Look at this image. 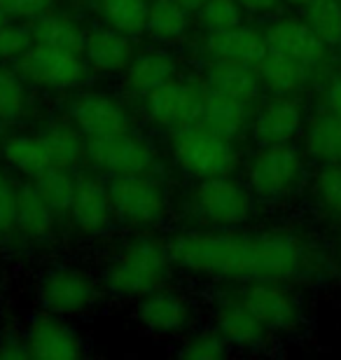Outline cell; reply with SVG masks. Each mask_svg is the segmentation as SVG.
<instances>
[{
    "mask_svg": "<svg viewBox=\"0 0 341 360\" xmlns=\"http://www.w3.org/2000/svg\"><path fill=\"white\" fill-rule=\"evenodd\" d=\"M178 75V63L171 54L166 52H143L136 54L131 63L124 70V87L138 94V96H145V94L155 91L157 87H162L169 80Z\"/></svg>",
    "mask_w": 341,
    "mask_h": 360,
    "instance_id": "cell-24",
    "label": "cell"
},
{
    "mask_svg": "<svg viewBox=\"0 0 341 360\" xmlns=\"http://www.w3.org/2000/svg\"><path fill=\"white\" fill-rule=\"evenodd\" d=\"M285 3L295 5V7H309L311 3H316V0H285Z\"/></svg>",
    "mask_w": 341,
    "mask_h": 360,
    "instance_id": "cell-45",
    "label": "cell"
},
{
    "mask_svg": "<svg viewBox=\"0 0 341 360\" xmlns=\"http://www.w3.org/2000/svg\"><path fill=\"white\" fill-rule=\"evenodd\" d=\"M33 185L38 187L42 199L54 208L56 213H68L72 194H75V178L70 176V171L52 169L40 178L33 180Z\"/></svg>",
    "mask_w": 341,
    "mask_h": 360,
    "instance_id": "cell-34",
    "label": "cell"
},
{
    "mask_svg": "<svg viewBox=\"0 0 341 360\" xmlns=\"http://www.w3.org/2000/svg\"><path fill=\"white\" fill-rule=\"evenodd\" d=\"M304 127V110L300 101L278 96L264 103L252 120V134L262 146L271 143H290Z\"/></svg>",
    "mask_w": 341,
    "mask_h": 360,
    "instance_id": "cell-18",
    "label": "cell"
},
{
    "mask_svg": "<svg viewBox=\"0 0 341 360\" xmlns=\"http://www.w3.org/2000/svg\"><path fill=\"white\" fill-rule=\"evenodd\" d=\"M190 208L199 225L208 229L241 227L252 218V190L227 176L201 178L190 192Z\"/></svg>",
    "mask_w": 341,
    "mask_h": 360,
    "instance_id": "cell-4",
    "label": "cell"
},
{
    "mask_svg": "<svg viewBox=\"0 0 341 360\" xmlns=\"http://www.w3.org/2000/svg\"><path fill=\"white\" fill-rule=\"evenodd\" d=\"M248 185L259 199H283L300 187L304 160L290 143H271L257 150L248 162Z\"/></svg>",
    "mask_w": 341,
    "mask_h": 360,
    "instance_id": "cell-6",
    "label": "cell"
},
{
    "mask_svg": "<svg viewBox=\"0 0 341 360\" xmlns=\"http://www.w3.org/2000/svg\"><path fill=\"white\" fill-rule=\"evenodd\" d=\"M0 21H3V12H0Z\"/></svg>",
    "mask_w": 341,
    "mask_h": 360,
    "instance_id": "cell-46",
    "label": "cell"
},
{
    "mask_svg": "<svg viewBox=\"0 0 341 360\" xmlns=\"http://www.w3.org/2000/svg\"><path fill=\"white\" fill-rule=\"evenodd\" d=\"M136 321L152 335L173 337L190 328L192 304L185 292L162 285L138 300Z\"/></svg>",
    "mask_w": 341,
    "mask_h": 360,
    "instance_id": "cell-13",
    "label": "cell"
},
{
    "mask_svg": "<svg viewBox=\"0 0 341 360\" xmlns=\"http://www.w3.org/2000/svg\"><path fill=\"white\" fill-rule=\"evenodd\" d=\"M243 302L257 319L264 323L271 333H290L300 326L302 307L297 295L278 281H259V283H248L238 292Z\"/></svg>",
    "mask_w": 341,
    "mask_h": 360,
    "instance_id": "cell-14",
    "label": "cell"
},
{
    "mask_svg": "<svg viewBox=\"0 0 341 360\" xmlns=\"http://www.w3.org/2000/svg\"><path fill=\"white\" fill-rule=\"evenodd\" d=\"M171 157L180 171L192 178L227 176L236 169L238 150L234 139L213 131L201 122L178 129L171 139Z\"/></svg>",
    "mask_w": 341,
    "mask_h": 360,
    "instance_id": "cell-3",
    "label": "cell"
},
{
    "mask_svg": "<svg viewBox=\"0 0 341 360\" xmlns=\"http://www.w3.org/2000/svg\"><path fill=\"white\" fill-rule=\"evenodd\" d=\"M199 122L213 131L227 136V139H238L250 124V108L241 98L208 94Z\"/></svg>",
    "mask_w": 341,
    "mask_h": 360,
    "instance_id": "cell-26",
    "label": "cell"
},
{
    "mask_svg": "<svg viewBox=\"0 0 341 360\" xmlns=\"http://www.w3.org/2000/svg\"><path fill=\"white\" fill-rule=\"evenodd\" d=\"M213 328L224 337V342L241 351H259L269 342L271 330L257 319V314L245 304L241 295L224 297L215 304Z\"/></svg>",
    "mask_w": 341,
    "mask_h": 360,
    "instance_id": "cell-15",
    "label": "cell"
},
{
    "mask_svg": "<svg viewBox=\"0 0 341 360\" xmlns=\"http://www.w3.org/2000/svg\"><path fill=\"white\" fill-rule=\"evenodd\" d=\"M86 68L89 63L82 52L54 47L38 40L19 59V73L24 75V80L49 91H68L79 87L86 77Z\"/></svg>",
    "mask_w": 341,
    "mask_h": 360,
    "instance_id": "cell-7",
    "label": "cell"
},
{
    "mask_svg": "<svg viewBox=\"0 0 341 360\" xmlns=\"http://www.w3.org/2000/svg\"><path fill=\"white\" fill-rule=\"evenodd\" d=\"M26 342L31 358L40 360H75L86 354L82 335L52 311L33 316L26 328Z\"/></svg>",
    "mask_w": 341,
    "mask_h": 360,
    "instance_id": "cell-12",
    "label": "cell"
},
{
    "mask_svg": "<svg viewBox=\"0 0 341 360\" xmlns=\"http://www.w3.org/2000/svg\"><path fill=\"white\" fill-rule=\"evenodd\" d=\"M70 122L75 124L86 139H108L131 131L127 108L112 98L110 94L86 91L70 101L68 105Z\"/></svg>",
    "mask_w": 341,
    "mask_h": 360,
    "instance_id": "cell-11",
    "label": "cell"
},
{
    "mask_svg": "<svg viewBox=\"0 0 341 360\" xmlns=\"http://www.w3.org/2000/svg\"><path fill=\"white\" fill-rule=\"evenodd\" d=\"M0 358H3V360H26V358H31V349H28L26 333H17V330H3V333H0Z\"/></svg>",
    "mask_w": 341,
    "mask_h": 360,
    "instance_id": "cell-41",
    "label": "cell"
},
{
    "mask_svg": "<svg viewBox=\"0 0 341 360\" xmlns=\"http://www.w3.org/2000/svg\"><path fill=\"white\" fill-rule=\"evenodd\" d=\"M56 229V211L42 199L35 185L19 187V204H17V232L26 236L28 241L42 243L54 236Z\"/></svg>",
    "mask_w": 341,
    "mask_h": 360,
    "instance_id": "cell-23",
    "label": "cell"
},
{
    "mask_svg": "<svg viewBox=\"0 0 341 360\" xmlns=\"http://www.w3.org/2000/svg\"><path fill=\"white\" fill-rule=\"evenodd\" d=\"M266 47L302 61L304 66H318L325 56V42L318 38V33L302 19H281L271 24L264 35Z\"/></svg>",
    "mask_w": 341,
    "mask_h": 360,
    "instance_id": "cell-17",
    "label": "cell"
},
{
    "mask_svg": "<svg viewBox=\"0 0 341 360\" xmlns=\"http://www.w3.org/2000/svg\"><path fill=\"white\" fill-rule=\"evenodd\" d=\"M173 267L169 243L152 234H136L105 264L103 285L117 300H141L169 283Z\"/></svg>",
    "mask_w": 341,
    "mask_h": 360,
    "instance_id": "cell-2",
    "label": "cell"
},
{
    "mask_svg": "<svg viewBox=\"0 0 341 360\" xmlns=\"http://www.w3.org/2000/svg\"><path fill=\"white\" fill-rule=\"evenodd\" d=\"M307 153L318 162L332 164L341 160V120L335 112H321L311 117L304 134Z\"/></svg>",
    "mask_w": 341,
    "mask_h": 360,
    "instance_id": "cell-27",
    "label": "cell"
},
{
    "mask_svg": "<svg viewBox=\"0 0 341 360\" xmlns=\"http://www.w3.org/2000/svg\"><path fill=\"white\" fill-rule=\"evenodd\" d=\"M178 3L183 7H187L190 12H201V7H204L208 0H178Z\"/></svg>",
    "mask_w": 341,
    "mask_h": 360,
    "instance_id": "cell-44",
    "label": "cell"
},
{
    "mask_svg": "<svg viewBox=\"0 0 341 360\" xmlns=\"http://www.w3.org/2000/svg\"><path fill=\"white\" fill-rule=\"evenodd\" d=\"M35 35L26 26L0 21V61H19L33 47Z\"/></svg>",
    "mask_w": 341,
    "mask_h": 360,
    "instance_id": "cell-37",
    "label": "cell"
},
{
    "mask_svg": "<svg viewBox=\"0 0 341 360\" xmlns=\"http://www.w3.org/2000/svg\"><path fill=\"white\" fill-rule=\"evenodd\" d=\"M110 199L115 218L127 227L150 229L169 215V197L152 174L145 176H112Z\"/></svg>",
    "mask_w": 341,
    "mask_h": 360,
    "instance_id": "cell-5",
    "label": "cell"
},
{
    "mask_svg": "<svg viewBox=\"0 0 341 360\" xmlns=\"http://www.w3.org/2000/svg\"><path fill=\"white\" fill-rule=\"evenodd\" d=\"M49 5L52 0H0V12L14 19H38L49 12Z\"/></svg>",
    "mask_w": 341,
    "mask_h": 360,
    "instance_id": "cell-40",
    "label": "cell"
},
{
    "mask_svg": "<svg viewBox=\"0 0 341 360\" xmlns=\"http://www.w3.org/2000/svg\"><path fill=\"white\" fill-rule=\"evenodd\" d=\"M86 160L110 176H145L155 174L157 169L155 148L143 136L131 131L108 136V139H89Z\"/></svg>",
    "mask_w": 341,
    "mask_h": 360,
    "instance_id": "cell-9",
    "label": "cell"
},
{
    "mask_svg": "<svg viewBox=\"0 0 341 360\" xmlns=\"http://www.w3.org/2000/svg\"><path fill=\"white\" fill-rule=\"evenodd\" d=\"M208 91L190 80H169L155 91L145 94V112L148 120L159 129L178 131L199 122Z\"/></svg>",
    "mask_w": 341,
    "mask_h": 360,
    "instance_id": "cell-10",
    "label": "cell"
},
{
    "mask_svg": "<svg viewBox=\"0 0 341 360\" xmlns=\"http://www.w3.org/2000/svg\"><path fill=\"white\" fill-rule=\"evenodd\" d=\"M131 35L115 31L110 26H101L86 33L84 38V59L96 73H122L134 59Z\"/></svg>",
    "mask_w": 341,
    "mask_h": 360,
    "instance_id": "cell-19",
    "label": "cell"
},
{
    "mask_svg": "<svg viewBox=\"0 0 341 360\" xmlns=\"http://www.w3.org/2000/svg\"><path fill=\"white\" fill-rule=\"evenodd\" d=\"M98 283L89 271L59 264L42 274L38 295L45 311H52L63 319H77L89 314L98 302Z\"/></svg>",
    "mask_w": 341,
    "mask_h": 360,
    "instance_id": "cell-8",
    "label": "cell"
},
{
    "mask_svg": "<svg viewBox=\"0 0 341 360\" xmlns=\"http://www.w3.org/2000/svg\"><path fill=\"white\" fill-rule=\"evenodd\" d=\"M316 194L330 213L341 215V164H325L316 178Z\"/></svg>",
    "mask_w": 341,
    "mask_h": 360,
    "instance_id": "cell-38",
    "label": "cell"
},
{
    "mask_svg": "<svg viewBox=\"0 0 341 360\" xmlns=\"http://www.w3.org/2000/svg\"><path fill=\"white\" fill-rule=\"evenodd\" d=\"M243 7L238 0H208L201 7V19L210 31H220V28H231L243 24Z\"/></svg>",
    "mask_w": 341,
    "mask_h": 360,
    "instance_id": "cell-36",
    "label": "cell"
},
{
    "mask_svg": "<svg viewBox=\"0 0 341 360\" xmlns=\"http://www.w3.org/2000/svg\"><path fill=\"white\" fill-rule=\"evenodd\" d=\"M3 160L7 167L26 178H40L54 169L45 134H14L3 143Z\"/></svg>",
    "mask_w": 341,
    "mask_h": 360,
    "instance_id": "cell-21",
    "label": "cell"
},
{
    "mask_svg": "<svg viewBox=\"0 0 341 360\" xmlns=\"http://www.w3.org/2000/svg\"><path fill=\"white\" fill-rule=\"evenodd\" d=\"M96 10L105 26L134 38L145 33L150 0H96Z\"/></svg>",
    "mask_w": 341,
    "mask_h": 360,
    "instance_id": "cell-31",
    "label": "cell"
},
{
    "mask_svg": "<svg viewBox=\"0 0 341 360\" xmlns=\"http://www.w3.org/2000/svg\"><path fill=\"white\" fill-rule=\"evenodd\" d=\"M255 66H257L259 84H264L276 96H292L309 80V66H304L302 61H297L292 56L271 47H266V52Z\"/></svg>",
    "mask_w": 341,
    "mask_h": 360,
    "instance_id": "cell-22",
    "label": "cell"
},
{
    "mask_svg": "<svg viewBox=\"0 0 341 360\" xmlns=\"http://www.w3.org/2000/svg\"><path fill=\"white\" fill-rule=\"evenodd\" d=\"M238 3H241L243 10L250 14H266L278 5V0H238Z\"/></svg>",
    "mask_w": 341,
    "mask_h": 360,
    "instance_id": "cell-43",
    "label": "cell"
},
{
    "mask_svg": "<svg viewBox=\"0 0 341 360\" xmlns=\"http://www.w3.org/2000/svg\"><path fill=\"white\" fill-rule=\"evenodd\" d=\"M176 267L201 278L259 283L295 278L307 269L309 248L292 232L190 229L169 241Z\"/></svg>",
    "mask_w": 341,
    "mask_h": 360,
    "instance_id": "cell-1",
    "label": "cell"
},
{
    "mask_svg": "<svg viewBox=\"0 0 341 360\" xmlns=\"http://www.w3.org/2000/svg\"><path fill=\"white\" fill-rule=\"evenodd\" d=\"M206 91L222 96L241 98L250 103L259 94V75L250 63L238 61H215L206 75Z\"/></svg>",
    "mask_w": 341,
    "mask_h": 360,
    "instance_id": "cell-25",
    "label": "cell"
},
{
    "mask_svg": "<svg viewBox=\"0 0 341 360\" xmlns=\"http://www.w3.org/2000/svg\"><path fill=\"white\" fill-rule=\"evenodd\" d=\"M68 215L79 232L86 236L103 234L112 225L115 211L110 199V185L98 176H77Z\"/></svg>",
    "mask_w": 341,
    "mask_h": 360,
    "instance_id": "cell-16",
    "label": "cell"
},
{
    "mask_svg": "<svg viewBox=\"0 0 341 360\" xmlns=\"http://www.w3.org/2000/svg\"><path fill=\"white\" fill-rule=\"evenodd\" d=\"M28 112V89L24 75L12 68L0 66V120L3 124H14Z\"/></svg>",
    "mask_w": 341,
    "mask_h": 360,
    "instance_id": "cell-32",
    "label": "cell"
},
{
    "mask_svg": "<svg viewBox=\"0 0 341 360\" xmlns=\"http://www.w3.org/2000/svg\"><path fill=\"white\" fill-rule=\"evenodd\" d=\"M229 349L231 347L224 342V337L215 328H210L197 330L190 337H185V342L178 349V356L187 360H217L227 356Z\"/></svg>",
    "mask_w": 341,
    "mask_h": 360,
    "instance_id": "cell-35",
    "label": "cell"
},
{
    "mask_svg": "<svg viewBox=\"0 0 341 360\" xmlns=\"http://www.w3.org/2000/svg\"><path fill=\"white\" fill-rule=\"evenodd\" d=\"M325 103H328V110L341 120V75L330 82L328 91H325Z\"/></svg>",
    "mask_w": 341,
    "mask_h": 360,
    "instance_id": "cell-42",
    "label": "cell"
},
{
    "mask_svg": "<svg viewBox=\"0 0 341 360\" xmlns=\"http://www.w3.org/2000/svg\"><path fill=\"white\" fill-rule=\"evenodd\" d=\"M42 134H45V139H47L54 169L72 171V169H77L79 162L86 157L82 131H79L72 122L70 124L68 122H56V124H49Z\"/></svg>",
    "mask_w": 341,
    "mask_h": 360,
    "instance_id": "cell-29",
    "label": "cell"
},
{
    "mask_svg": "<svg viewBox=\"0 0 341 360\" xmlns=\"http://www.w3.org/2000/svg\"><path fill=\"white\" fill-rule=\"evenodd\" d=\"M17 204L19 187L5 174H0V239L10 236L17 229Z\"/></svg>",
    "mask_w": 341,
    "mask_h": 360,
    "instance_id": "cell-39",
    "label": "cell"
},
{
    "mask_svg": "<svg viewBox=\"0 0 341 360\" xmlns=\"http://www.w3.org/2000/svg\"><path fill=\"white\" fill-rule=\"evenodd\" d=\"M190 28V10L178 0H150L145 31L159 42H176Z\"/></svg>",
    "mask_w": 341,
    "mask_h": 360,
    "instance_id": "cell-28",
    "label": "cell"
},
{
    "mask_svg": "<svg viewBox=\"0 0 341 360\" xmlns=\"http://www.w3.org/2000/svg\"><path fill=\"white\" fill-rule=\"evenodd\" d=\"M206 49L215 61H238L255 66L266 52V40L255 28L238 24L231 28L210 31Z\"/></svg>",
    "mask_w": 341,
    "mask_h": 360,
    "instance_id": "cell-20",
    "label": "cell"
},
{
    "mask_svg": "<svg viewBox=\"0 0 341 360\" xmlns=\"http://www.w3.org/2000/svg\"><path fill=\"white\" fill-rule=\"evenodd\" d=\"M307 24L325 45L341 42V0H316L307 7Z\"/></svg>",
    "mask_w": 341,
    "mask_h": 360,
    "instance_id": "cell-33",
    "label": "cell"
},
{
    "mask_svg": "<svg viewBox=\"0 0 341 360\" xmlns=\"http://www.w3.org/2000/svg\"><path fill=\"white\" fill-rule=\"evenodd\" d=\"M35 21H38V24L33 28V35L38 42H47V45L72 49V52L84 54L86 33L72 17L61 14V12H45Z\"/></svg>",
    "mask_w": 341,
    "mask_h": 360,
    "instance_id": "cell-30",
    "label": "cell"
},
{
    "mask_svg": "<svg viewBox=\"0 0 341 360\" xmlns=\"http://www.w3.org/2000/svg\"><path fill=\"white\" fill-rule=\"evenodd\" d=\"M0 124H3V120H0Z\"/></svg>",
    "mask_w": 341,
    "mask_h": 360,
    "instance_id": "cell-47",
    "label": "cell"
}]
</instances>
